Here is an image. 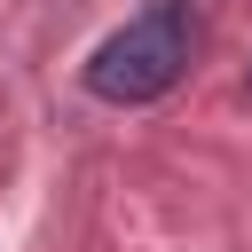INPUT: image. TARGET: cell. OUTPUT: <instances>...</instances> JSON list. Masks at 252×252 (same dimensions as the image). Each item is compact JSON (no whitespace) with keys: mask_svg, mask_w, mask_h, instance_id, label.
<instances>
[{"mask_svg":"<svg viewBox=\"0 0 252 252\" xmlns=\"http://www.w3.org/2000/svg\"><path fill=\"white\" fill-rule=\"evenodd\" d=\"M189 55H197V16H189V0H150L134 24H118L94 55H87V94L94 102H118V110H134V102H158V94H173L181 87V71H189Z\"/></svg>","mask_w":252,"mask_h":252,"instance_id":"1","label":"cell"},{"mask_svg":"<svg viewBox=\"0 0 252 252\" xmlns=\"http://www.w3.org/2000/svg\"><path fill=\"white\" fill-rule=\"evenodd\" d=\"M244 87H252V71H244Z\"/></svg>","mask_w":252,"mask_h":252,"instance_id":"2","label":"cell"}]
</instances>
